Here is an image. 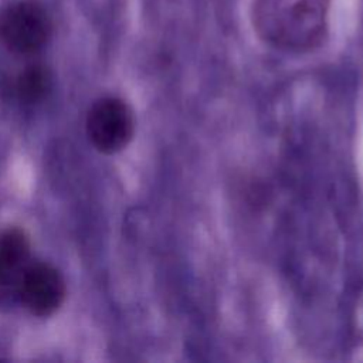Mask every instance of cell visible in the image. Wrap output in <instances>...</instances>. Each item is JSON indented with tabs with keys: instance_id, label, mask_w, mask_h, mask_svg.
Here are the masks:
<instances>
[{
	"instance_id": "6da1fadb",
	"label": "cell",
	"mask_w": 363,
	"mask_h": 363,
	"mask_svg": "<svg viewBox=\"0 0 363 363\" xmlns=\"http://www.w3.org/2000/svg\"><path fill=\"white\" fill-rule=\"evenodd\" d=\"M330 4L332 0H252L250 18L268 47L305 54L326 41Z\"/></svg>"
},
{
	"instance_id": "7a4b0ae2",
	"label": "cell",
	"mask_w": 363,
	"mask_h": 363,
	"mask_svg": "<svg viewBox=\"0 0 363 363\" xmlns=\"http://www.w3.org/2000/svg\"><path fill=\"white\" fill-rule=\"evenodd\" d=\"M51 35V18L37 0H20L0 13V41L16 54L40 51Z\"/></svg>"
},
{
	"instance_id": "3957f363",
	"label": "cell",
	"mask_w": 363,
	"mask_h": 363,
	"mask_svg": "<svg viewBox=\"0 0 363 363\" xmlns=\"http://www.w3.org/2000/svg\"><path fill=\"white\" fill-rule=\"evenodd\" d=\"M86 133L91 143L102 153L111 155L122 150L135 133L132 108L116 96L98 99L88 111Z\"/></svg>"
},
{
	"instance_id": "277c9868",
	"label": "cell",
	"mask_w": 363,
	"mask_h": 363,
	"mask_svg": "<svg viewBox=\"0 0 363 363\" xmlns=\"http://www.w3.org/2000/svg\"><path fill=\"white\" fill-rule=\"evenodd\" d=\"M65 294V281L55 267L30 262L20 279L17 299L30 313L50 316L62 305Z\"/></svg>"
},
{
	"instance_id": "5b68a950",
	"label": "cell",
	"mask_w": 363,
	"mask_h": 363,
	"mask_svg": "<svg viewBox=\"0 0 363 363\" xmlns=\"http://www.w3.org/2000/svg\"><path fill=\"white\" fill-rule=\"evenodd\" d=\"M30 238L17 227L0 230V303L17 298L23 272L30 264Z\"/></svg>"
},
{
	"instance_id": "8992f818",
	"label": "cell",
	"mask_w": 363,
	"mask_h": 363,
	"mask_svg": "<svg viewBox=\"0 0 363 363\" xmlns=\"http://www.w3.org/2000/svg\"><path fill=\"white\" fill-rule=\"evenodd\" d=\"M52 88V77L47 67L33 64L26 67L11 82V91L23 104L33 105L47 98Z\"/></svg>"
}]
</instances>
